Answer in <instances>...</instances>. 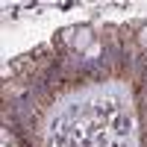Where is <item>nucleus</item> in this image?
I'll return each instance as SVG.
<instances>
[{
	"label": "nucleus",
	"instance_id": "f257e3e1",
	"mask_svg": "<svg viewBox=\"0 0 147 147\" xmlns=\"http://www.w3.org/2000/svg\"><path fill=\"white\" fill-rule=\"evenodd\" d=\"M88 41H91V32H88V30H80V35H77V41H74V47H77V50H82Z\"/></svg>",
	"mask_w": 147,
	"mask_h": 147
},
{
	"label": "nucleus",
	"instance_id": "f03ea898",
	"mask_svg": "<svg viewBox=\"0 0 147 147\" xmlns=\"http://www.w3.org/2000/svg\"><path fill=\"white\" fill-rule=\"evenodd\" d=\"M138 44H141V47H147V27H144V30H141V35H138Z\"/></svg>",
	"mask_w": 147,
	"mask_h": 147
}]
</instances>
